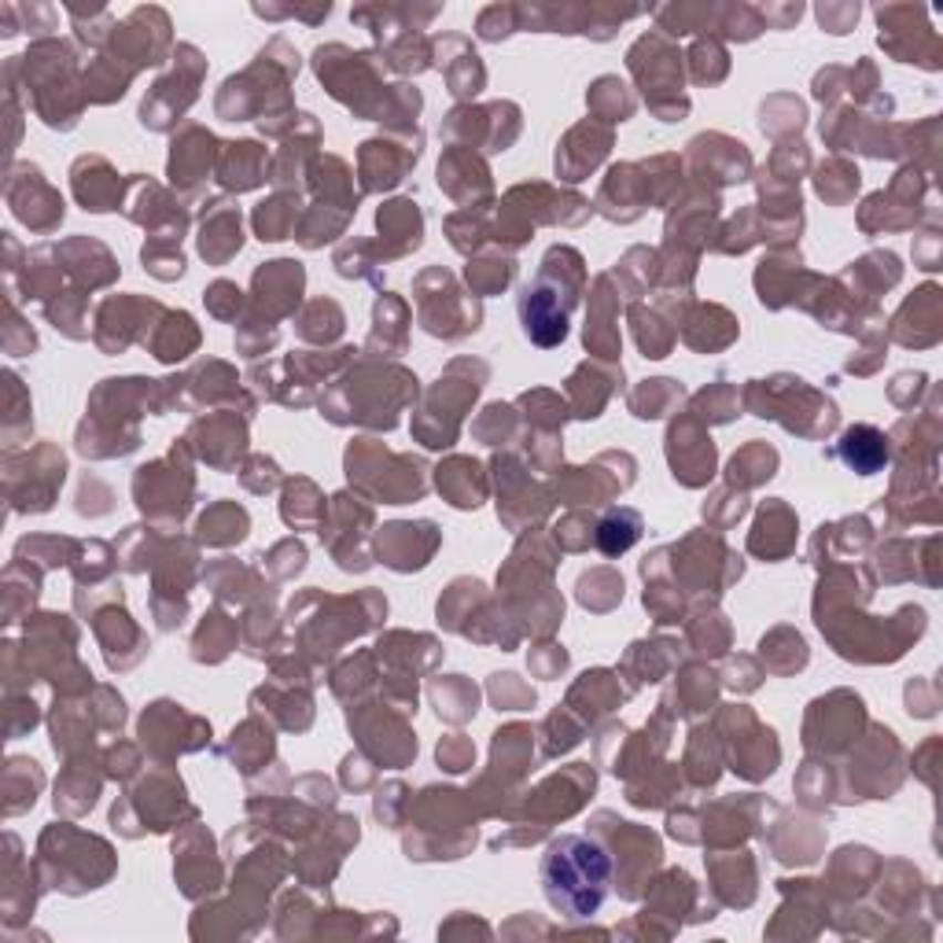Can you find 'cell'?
<instances>
[{"label": "cell", "mask_w": 943, "mask_h": 943, "mask_svg": "<svg viewBox=\"0 0 943 943\" xmlns=\"http://www.w3.org/2000/svg\"><path fill=\"white\" fill-rule=\"evenodd\" d=\"M612 878V862L587 837H560L542 859V884L557 911L568 918H590L604 903Z\"/></svg>", "instance_id": "1"}, {"label": "cell", "mask_w": 943, "mask_h": 943, "mask_svg": "<svg viewBox=\"0 0 943 943\" xmlns=\"http://www.w3.org/2000/svg\"><path fill=\"white\" fill-rule=\"evenodd\" d=\"M837 457L848 468H856L859 476H873L884 462H889V439L870 428V424H859V428H848L844 439L837 446Z\"/></svg>", "instance_id": "2"}, {"label": "cell", "mask_w": 943, "mask_h": 943, "mask_svg": "<svg viewBox=\"0 0 943 943\" xmlns=\"http://www.w3.org/2000/svg\"><path fill=\"white\" fill-rule=\"evenodd\" d=\"M642 535V516L631 512V509H620V512H609L598 527V549L604 557H615L623 549H631Z\"/></svg>", "instance_id": "3"}, {"label": "cell", "mask_w": 943, "mask_h": 943, "mask_svg": "<svg viewBox=\"0 0 943 943\" xmlns=\"http://www.w3.org/2000/svg\"><path fill=\"white\" fill-rule=\"evenodd\" d=\"M439 759L446 763V770H465L472 763V748L457 745V740H446V745H439Z\"/></svg>", "instance_id": "6"}, {"label": "cell", "mask_w": 943, "mask_h": 943, "mask_svg": "<svg viewBox=\"0 0 943 943\" xmlns=\"http://www.w3.org/2000/svg\"><path fill=\"white\" fill-rule=\"evenodd\" d=\"M229 163H221V182L229 188H251L262 182V152L255 144H229Z\"/></svg>", "instance_id": "4"}, {"label": "cell", "mask_w": 943, "mask_h": 943, "mask_svg": "<svg viewBox=\"0 0 943 943\" xmlns=\"http://www.w3.org/2000/svg\"><path fill=\"white\" fill-rule=\"evenodd\" d=\"M199 531H204V538H210V542H240L247 535V516L236 509V505H218L215 512H207L204 520H199Z\"/></svg>", "instance_id": "5"}]
</instances>
